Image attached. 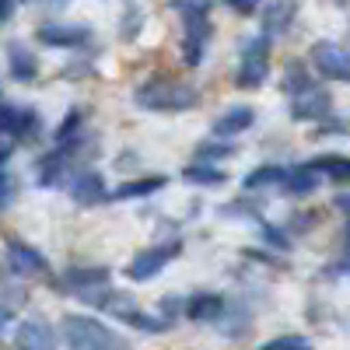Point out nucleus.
<instances>
[{"mask_svg": "<svg viewBox=\"0 0 350 350\" xmlns=\"http://www.w3.org/2000/svg\"><path fill=\"white\" fill-rule=\"evenodd\" d=\"M183 305H186V298H179V295H165V298H161V315L168 319V323H175V319L183 315Z\"/></svg>", "mask_w": 350, "mask_h": 350, "instance_id": "nucleus-30", "label": "nucleus"}, {"mask_svg": "<svg viewBox=\"0 0 350 350\" xmlns=\"http://www.w3.org/2000/svg\"><path fill=\"white\" fill-rule=\"evenodd\" d=\"M336 4H343V0H336Z\"/></svg>", "mask_w": 350, "mask_h": 350, "instance_id": "nucleus-40", "label": "nucleus"}, {"mask_svg": "<svg viewBox=\"0 0 350 350\" xmlns=\"http://www.w3.org/2000/svg\"><path fill=\"white\" fill-rule=\"evenodd\" d=\"M123 323L133 326V329H140V333H165V329H172V323H168L165 315H148V312H140V308L126 312Z\"/></svg>", "mask_w": 350, "mask_h": 350, "instance_id": "nucleus-24", "label": "nucleus"}, {"mask_svg": "<svg viewBox=\"0 0 350 350\" xmlns=\"http://www.w3.org/2000/svg\"><path fill=\"white\" fill-rule=\"evenodd\" d=\"M305 347H308V336H301V333H287V336L267 340V350H305Z\"/></svg>", "mask_w": 350, "mask_h": 350, "instance_id": "nucleus-29", "label": "nucleus"}, {"mask_svg": "<svg viewBox=\"0 0 350 350\" xmlns=\"http://www.w3.org/2000/svg\"><path fill=\"white\" fill-rule=\"evenodd\" d=\"M214 0H172L175 11H211Z\"/></svg>", "mask_w": 350, "mask_h": 350, "instance_id": "nucleus-33", "label": "nucleus"}, {"mask_svg": "<svg viewBox=\"0 0 350 350\" xmlns=\"http://www.w3.org/2000/svg\"><path fill=\"white\" fill-rule=\"evenodd\" d=\"M183 256V242H158V245H148V249H140L133 259H130V267H126V277L133 284H144V280H154L172 259H179Z\"/></svg>", "mask_w": 350, "mask_h": 350, "instance_id": "nucleus-4", "label": "nucleus"}, {"mask_svg": "<svg viewBox=\"0 0 350 350\" xmlns=\"http://www.w3.org/2000/svg\"><path fill=\"white\" fill-rule=\"evenodd\" d=\"M224 312H228V298L224 295H211V291H200V295H193L183 305V315L189 319V323H203V326L221 323Z\"/></svg>", "mask_w": 350, "mask_h": 350, "instance_id": "nucleus-11", "label": "nucleus"}, {"mask_svg": "<svg viewBox=\"0 0 350 350\" xmlns=\"http://www.w3.org/2000/svg\"><path fill=\"white\" fill-rule=\"evenodd\" d=\"M21 305H25V287H18V284L8 280V277H0V312L14 315Z\"/></svg>", "mask_w": 350, "mask_h": 350, "instance_id": "nucleus-25", "label": "nucleus"}, {"mask_svg": "<svg viewBox=\"0 0 350 350\" xmlns=\"http://www.w3.org/2000/svg\"><path fill=\"white\" fill-rule=\"evenodd\" d=\"M11 196H14V179H11L8 172H0V211L11 203Z\"/></svg>", "mask_w": 350, "mask_h": 350, "instance_id": "nucleus-32", "label": "nucleus"}, {"mask_svg": "<svg viewBox=\"0 0 350 350\" xmlns=\"http://www.w3.org/2000/svg\"><path fill=\"white\" fill-rule=\"evenodd\" d=\"M8 70H11V77L14 81H21V84H28V81H36L39 77V56L28 49L25 42H8Z\"/></svg>", "mask_w": 350, "mask_h": 350, "instance_id": "nucleus-14", "label": "nucleus"}, {"mask_svg": "<svg viewBox=\"0 0 350 350\" xmlns=\"http://www.w3.org/2000/svg\"><path fill=\"white\" fill-rule=\"evenodd\" d=\"M262 235H267V245H273V249H280V252H287L291 249V242L284 239V231H277V228H262Z\"/></svg>", "mask_w": 350, "mask_h": 350, "instance_id": "nucleus-31", "label": "nucleus"}, {"mask_svg": "<svg viewBox=\"0 0 350 350\" xmlns=\"http://www.w3.org/2000/svg\"><path fill=\"white\" fill-rule=\"evenodd\" d=\"M333 211H336V214H347V193H340V196L333 200Z\"/></svg>", "mask_w": 350, "mask_h": 350, "instance_id": "nucleus-37", "label": "nucleus"}, {"mask_svg": "<svg viewBox=\"0 0 350 350\" xmlns=\"http://www.w3.org/2000/svg\"><path fill=\"white\" fill-rule=\"evenodd\" d=\"M14 14V0H0V28H4Z\"/></svg>", "mask_w": 350, "mask_h": 350, "instance_id": "nucleus-36", "label": "nucleus"}, {"mask_svg": "<svg viewBox=\"0 0 350 350\" xmlns=\"http://www.w3.org/2000/svg\"><path fill=\"white\" fill-rule=\"evenodd\" d=\"M262 4V0H228V8L235 11V14H242V18H249V14H256V8Z\"/></svg>", "mask_w": 350, "mask_h": 350, "instance_id": "nucleus-34", "label": "nucleus"}, {"mask_svg": "<svg viewBox=\"0 0 350 350\" xmlns=\"http://www.w3.org/2000/svg\"><path fill=\"white\" fill-rule=\"evenodd\" d=\"M53 343H56L53 329L46 323H36V319L18 323V329H14V347H21V350H46Z\"/></svg>", "mask_w": 350, "mask_h": 350, "instance_id": "nucleus-17", "label": "nucleus"}, {"mask_svg": "<svg viewBox=\"0 0 350 350\" xmlns=\"http://www.w3.org/2000/svg\"><path fill=\"white\" fill-rule=\"evenodd\" d=\"M161 186H168L165 175H144V179H130L123 186H116L112 189V200H137V196H151L158 193Z\"/></svg>", "mask_w": 350, "mask_h": 350, "instance_id": "nucleus-18", "label": "nucleus"}, {"mask_svg": "<svg viewBox=\"0 0 350 350\" xmlns=\"http://www.w3.org/2000/svg\"><path fill=\"white\" fill-rule=\"evenodd\" d=\"M70 196L77 207H95V203L105 200V179L102 172H81L70 179Z\"/></svg>", "mask_w": 350, "mask_h": 350, "instance_id": "nucleus-13", "label": "nucleus"}, {"mask_svg": "<svg viewBox=\"0 0 350 350\" xmlns=\"http://www.w3.org/2000/svg\"><path fill=\"white\" fill-rule=\"evenodd\" d=\"M284 172H287V168H280V165H259V168H252V172L245 175V183H242V186H245L249 193L280 186V183H284Z\"/></svg>", "mask_w": 350, "mask_h": 350, "instance_id": "nucleus-23", "label": "nucleus"}, {"mask_svg": "<svg viewBox=\"0 0 350 350\" xmlns=\"http://www.w3.org/2000/svg\"><path fill=\"white\" fill-rule=\"evenodd\" d=\"M270 56H273V42H270L267 32L242 42V60H239V74H235V84L242 88V92H256V88L267 84Z\"/></svg>", "mask_w": 350, "mask_h": 350, "instance_id": "nucleus-3", "label": "nucleus"}, {"mask_svg": "<svg viewBox=\"0 0 350 350\" xmlns=\"http://www.w3.org/2000/svg\"><path fill=\"white\" fill-rule=\"evenodd\" d=\"M183 179L193 186H224L228 183V172L214 168V161H193L189 168H183Z\"/></svg>", "mask_w": 350, "mask_h": 350, "instance_id": "nucleus-19", "label": "nucleus"}, {"mask_svg": "<svg viewBox=\"0 0 350 350\" xmlns=\"http://www.w3.org/2000/svg\"><path fill=\"white\" fill-rule=\"evenodd\" d=\"M312 64L326 81H350V56L336 42H326V39L315 42L312 46Z\"/></svg>", "mask_w": 350, "mask_h": 350, "instance_id": "nucleus-10", "label": "nucleus"}, {"mask_svg": "<svg viewBox=\"0 0 350 350\" xmlns=\"http://www.w3.org/2000/svg\"><path fill=\"white\" fill-rule=\"evenodd\" d=\"M291 18H298V0H273L267 11V36L273 39L277 32H287Z\"/></svg>", "mask_w": 350, "mask_h": 350, "instance_id": "nucleus-21", "label": "nucleus"}, {"mask_svg": "<svg viewBox=\"0 0 350 350\" xmlns=\"http://www.w3.org/2000/svg\"><path fill=\"white\" fill-rule=\"evenodd\" d=\"M8 158H11V151H8V148H0V172L8 168Z\"/></svg>", "mask_w": 350, "mask_h": 350, "instance_id": "nucleus-38", "label": "nucleus"}, {"mask_svg": "<svg viewBox=\"0 0 350 350\" xmlns=\"http://www.w3.org/2000/svg\"><path fill=\"white\" fill-rule=\"evenodd\" d=\"M319 123H323V130H319V133H343L347 130L343 120H329V116H326V120H319Z\"/></svg>", "mask_w": 350, "mask_h": 350, "instance_id": "nucleus-35", "label": "nucleus"}, {"mask_svg": "<svg viewBox=\"0 0 350 350\" xmlns=\"http://www.w3.org/2000/svg\"><path fill=\"white\" fill-rule=\"evenodd\" d=\"M140 28H144V11L137 4H130L123 11V25H120V39H137L140 36Z\"/></svg>", "mask_w": 350, "mask_h": 350, "instance_id": "nucleus-28", "label": "nucleus"}, {"mask_svg": "<svg viewBox=\"0 0 350 350\" xmlns=\"http://www.w3.org/2000/svg\"><path fill=\"white\" fill-rule=\"evenodd\" d=\"M319 175H326L329 183H336V186H347V179H350V161L343 158V154H323V158H315V161H308Z\"/></svg>", "mask_w": 350, "mask_h": 350, "instance_id": "nucleus-22", "label": "nucleus"}, {"mask_svg": "<svg viewBox=\"0 0 350 350\" xmlns=\"http://www.w3.org/2000/svg\"><path fill=\"white\" fill-rule=\"evenodd\" d=\"M252 123H256V109H252V105H235V109H228L221 120L211 126V133H214V137H239V133H245Z\"/></svg>", "mask_w": 350, "mask_h": 350, "instance_id": "nucleus-15", "label": "nucleus"}, {"mask_svg": "<svg viewBox=\"0 0 350 350\" xmlns=\"http://www.w3.org/2000/svg\"><path fill=\"white\" fill-rule=\"evenodd\" d=\"M235 140H231V137H207V140H200L196 144V161H221V158H235Z\"/></svg>", "mask_w": 350, "mask_h": 350, "instance_id": "nucleus-20", "label": "nucleus"}, {"mask_svg": "<svg viewBox=\"0 0 350 350\" xmlns=\"http://www.w3.org/2000/svg\"><path fill=\"white\" fill-rule=\"evenodd\" d=\"M109 280H112V277H109V270H105V267H70V270L64 273L60 287L74 291V295H77L81 301L95 305V298L109 287Z\"/></svg>", "mask_w": 350, "mask_h": 350, "instance_id": "nucleus-7", "label": "nucleus"}, {"mask_svg": "<svg viewBox=\"0 0 350 350\" xmlns=\"http://www.w3.org/2000/svg\"><path fill=\"white\" fill-rule=\"evenodd\" d=\"M39 130V116L28 112V109H18L11 102H0V133H11L18 140H32Z\"/></svg>", "mask_w": 350, "mask_h": 350, "instance_id": "nucleus-12", "label": "nucleus"}, {"mask_svg": "<svg viewBox=\"0 0 350 350\" xmlns=\"http://www.w3.org/2000/svg\"><path fill=\"white\" fill-rule=\"evenodd\" d=\"M308 84H312V77H308L305 64L291 60V64H287V74H284V92L295 95V92H301V88H308Z\"/></svg>", "mask_w": 350, "mask_h": 350, "instance_id": "nucleus-27", "label": "nucleus"}, {"mask_svg": "<svg viewBox=\"0 0 350 350\" xmlns=\"http://www.w3.org/2000/svg\"><path fill=\"white\" fill-rule=\"evenodd\" d=\"M183 60L186 67H200L203 53H207V42L214 39V25L207 18V11H183Z\"/></svg>", "mask_w": 350, "mask_h": 350, "instance_id": "nucleus-5", "label": "nucleus"}, {"mask_svg": "<svg viewBox=\"0 0 350 350\" xmlns=\"http://www.w3.org/2000/svg\"><path fill=\"white\" fill-rule=\"evenodd\" d=\"M81 123H84V112H81V109H70V112L64 116V123L56 126L53 140H56V144H70V140H77V137H81Z\"/></svg>", "mask_w": 350, "mask_h": 350, "instance_id": "nucleus-26", "label": "nucleus"}, {"mask_svg": "<svg viewBox=\"0 0 350 350\" xmlns=\"http://www.w3.org/2000/svg\"><path fill=\"white\" fill-rule=\"evenodd\" d=\"M200 102L196 84L172 81V77H151L133 92V105L144 112H186Z\"/></svg>", "mask_w": 350, "mask_h": 350, "instance_id": "nucleus-1", "label": "nucleus"}, {"mask_svg": "<svg viewBox=\"0 0 350 350\" xmlns=\"http://www.w3.org/2000/svg\"><path fill=\"white\" fill-rule=\"evenodd\" d=\"M4 262H8L11 277H42V273H49V259L39 249H32L28 242H18V239H8Z\"/></svg>", "mask_w": 350, "mask_h": 350, "instance_id": "nucleus-9", "label": "nucleus"}, {"mask_svg": "<svg viewBox=\"0 0 350 350\" xmlns=\"http://www.w3.org/2000/svg\"><path fill=\"white\" fill-rule=\"evenodd\" d=\"M64 343L74 350H109V347H123V336L102 326L92 315H64L60 323Z\"/></svg>", "mask_w": 350, "mask_h": 350, "instance_id": "nucleus-2", "label": "nucleus"}, {"mask_svg": "<svg viewBox=\"0 0 350 350\" xmlns=\"http://www.w3.org/2000/svg\"><path fill=\"white\" fill-rule=\"evenodd\" d=\"M36 39L49 49H81L92 42V28L74 25V21H49V25L36 28Z\"/></svg>", "mask_w": 350, "mask_h": 350, "instance_id": "nucleus-8", "label": "nucleus"}, {"mask_svg": "<svg viewBox=\"0 0 350 350\" xmlns=\"http://www.w3.org/2000/svg\"><path fill=\"white\" fill-rule=\"evenodd\" d=\"M8 323H11V315H8V312H0V336H4V329H8Z\"/></svg>", "mask_w": 350, "mask_h": 350, "instance_id": "nucleus-39", "label": "nucleus"}, {"mask_svg": "<svg viewBox=\"0 0 350 350\" xmlns=\"http://www.w3.org/2000/svg\"><path fill=\"white\" fill-rule=\"evenodd\" d=\"M284 193L287 196H298V200H305V196H312L319 186H323V175H319L312 165H301V168H295V172H284Z\"/></svg>", "mask_w": 350, "mask_h": 350, "instance_id": "nucleus-16", "label": "nucleus"}, {"mask_svg": "<svg viewBox=\"0 0 350 350\" xmlns=\"http://www.w3.org/2000/svg\"><path fill=\"white\" fill-rule=\"evenodd\" d=\"M326 116H333V95L326 92V88H319L315 81L291 95V120L319 123V120H326Z\"/></svg>", "mask_w": 350, "mask_h": 350, "instance_id": "nucleus-6", "label": "nucleus"}]
</instances>
